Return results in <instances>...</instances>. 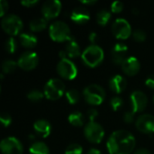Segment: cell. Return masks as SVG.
Here are the masks:
<instances>
[{
  "instance_id": "obj_1",
  "label": "cell",
  "mask_w": 154,
  "mask_h": 154,
  "mask_svg": "<svg viewBox=\"0 0 154 154\" xmlns=\"http://www.w3.org/2000/svg\"><path fill=\"white\" fill-rule=\"evenodd\" d=\"M134 147L135 139L134 135L125 130L114 132L106 143L109 154H130Z\"/></svg>"
},
{
  "instance_id": "obj_2",
  "label": "cell",
  "mask_w": 154,
  "mask_h": 154,
  "mask_svg": "<svg viewBox=\"0 0 154 154\" xmlns=\"http://www.w3.org/2000/svg\"><path fill=\"white\" fill-rule=\"evenodd\" d=\"M104 57L105 54L103 49L97 44L89 45L83 51L81 54L82 61L85 63V65L90 68H95L98 66L103 61Z\"/></svg>"
},
{
  "instance_id": "obj_3",
  "label": "cell",
  "mask_w": 154,
  "mask_h": 154,
  "mask_svg": "<svg viewBox=\"0 0 154 154\" xmlns=\"http://www.w3.org/2000/svg\"><path fill=\"white\" fill-rule=\"evenodd\" d=\"M83 97L86 102L89 105L99 106L106 98V91L101 86L97 84H91L84 88Z\"/></svg>"
},
{
  "instance_id": "obj_4",
  "label": "cell",
  "mask_w": 154,
  "mask_h": 154,
  "mask_svg": "<svg viewBox=\"0 0 154 154\" xmlns=\"http://www.w3.org/2000/svg\"><path fill=\"white\" fill-rule=\"evenodd\" d=\"M49 34L53 41L59 42H68L72 37L69 25L62 21L53 22L49 27Z\"/></svg>"
},
{
  "instance_id": "obj_5",
  "label": "cell",
  "mask_w": 154,
  "mask_h": 154,
  "mask_svg": "<svg viewBox=\"0 0 154 154\" xmlns=\"http://www.w3.org/2000/svg\"><path fill=\"white\" fill-rule=\"evenodd\" d=\"M65 92V84L58 79H51L45 84L44 96L50 100H57L60 98Z\"/></svg>"
},
{
  "instance_id": "obj_6",
  "label": "cell",
  "mask_w": 154,
  "mask_h": 154,
  "mask_svg": "<svg viewBox=\"0 0 154 154\" xmlns=\"http://www.w3.org/2000/svg\"><path fill=\"white\" fill-rule=\"evenodd\" d=\"M3 30L9 35L14 36L20 33L23 29V21L16 14H7L1 21Z\"/></svg>"
},
{
  "instance_id": "obj_7",
  "label": "cell",
  "mask_w": 154,
  "mask_h": 154,
  "mask_svg": "<svg viewBox=\"0 0 154 154\" xmlns=\"http://www.w3.org/2000/svg\"><path fill=\"white\" fill-rule=\"evenodd\" d=\"M84 135L88 142L92 143H99L105 136V131L104 128L95 121L89 122L84 128Z\"/></svg>"
},
{
  "instance_id": "obj_8",
  "label": "cell",
  "mask_w": 154,
  "mask_h": 154,
  "mask_svg": "<svg viewBox=\"0 0 154 154\" xmlns=\"http://www.w3.org/2000/svg\"><path fill=\"white\" fill-rule=\"evenodd\" d=\"M57 71L65 79H74L78 75V69L69 59L60 60L57 65Z\"/></svg>"
},
{
  "instance_id": "obj_9",
  "label": "cell",
  "mask_w": 154,
  "mask_h": 154,
  "mask_svg": "<svg viewBox=\"0 0 154 154\" xmlns=\"http://www.w3.org/2000/svg\"><path fill=\"white\" fill-rule=\"evenodd\" d=\"M112 32L117 39L125 40L131 35L132 28L127 20L124 18H117L112 24Z\"/></svg>"
},
{
  "instance_id": "obj_10",
  "label": "cell",
  "mask_w": 154,
  "mask_h": 154,
  "mask_svg": "<svg viewBox=\"0 0 154 154\" xmlns=\"http://www.w3.org/2000/svg\"><path fill=\"white\" fill-rule=\"evenodd\" d=\"M0 149L3 154H23V145L21 142L13 136L5 138L0 143Z\"/></svg>"
},
{
  "instance_id": "obj_11",
  "label": "cell",
  "mask_w": 154,
  "mask_h": 154,
  "mask_svg": "<svg viewBox=\"0 0 154 154\" xmlns=\"http://www.w3.org/2000/svg\"><path fill=\"white\" fill-rule=\"evenodd\" d=\"M38 61H39V58L36 52L32 51H26L20 55L17 60V65L22 69L31 70L37 66Z\"/></svg>"
},
{
  "instance_id": "obj_12",
  "label": "cell",
  "mask_w": 154,
  "mask_h": 154,
  "mask_svg": "<svg viewBox=\"0 0 154 154\" xmlns=\"http://www.w3.org/2000/svg\"><path fill=\"white\" fill-rule=\"evenodd\" d=\"M61 2L59 0H48L42 6V16L47 19H53L57 17L61 11Z\"/></svg>"
},
{
  "instance_id": "obj_13",
  "label": "cell",
  "mask_w": 154,
  "mask_h": 154,
  "mask_svg": "<svg viewBox=\"0 0 154 154\" xmlns=\"http://www.w3.org/2000/svg\"><path fill=\"white\" fill-rule=\"evenodd\" d=\"M132 111L135 114L143 111L148 104V98L146 95L140 90H135L131 94L130 97Z\"/></svg>"
},
{
  "instance_id": "obj_14",
  "label": "cell",
  "mask_w": 154,
  "mask_h": 154,
  "mask_svg": "<svg viewBox=\"0 0 154 154\" xmlns=\"http://www.w3.org/2000/svg\"><path fill=\"white\" fill-rule=\"evenodd\" d=\"M136 128L146 134H154V116L152 115H142L135 121Z\"/></svg>"
},
{
  "instance_id": "obj_15",
  "label": "cell",
  "mask_w": 154,
  "mask_h": 154,
  "mask_svg": "<svg viewBox=\"0 0 154 154\" xmlns=\"http://www.w3.org/2000/svg\"><path fill=\"white\" fill-rule=\"evenodd\" d=\"M127 51L128 47L125 43L117 42L112 49L111 57L112 60L116 64H123V62L127 59Z\"/></svg>"
},
{
  "instance_id": "obj_16",
  "label": "cell",
  "mask_w": 154,
  "mask_h": 154,
  "mask_svg": "<svg viewBox=\"0 0 154 154\" xmlns=\"http://www.w3.org/2000/svg\"><path fill=\"white\" fill-rule=\"evenodd\" d=\"M141 65L140 61L137 58L134 56L127 57V59L123 62L122 64V69L125 72V74L128 76H134L136 75L140 70Z\"/></svg>"
},
{
  "instance_id": "obj_17",
  "label": "cell",
  "mask_w": 154,
  "mask_h": 154,
  "mask_svg": "<svg viewBox=\"0 0 154 154\" xmlns=\"http://www.w3.org/2000/svg\"><path fill=\"white\" fill-rule=\"evenodd\" d=\"M70 18L74 23L83 24L89 21L90 14L87 8L83 6H77L72 10L70 14Z\"/></svg>"
},
{
  "instance_id": "obj_18",
  "label": "cell",
  "mask_w": 154,
  "mask_h": 154,
  "mask_svg": "<svg viewBox=\"0 0 154 154\" xmlns=\"http://www.w3.org/2000/svg\"><path fill=\"white\" fill-rule=\"evenodd\" d=\"M126 86H127L126 79L121 75H116L112 77L111 79L109 80L110 89L116 94L122 93L126 88Z\"/></svg>"
},
{
  "instance_id": "obj_19",
  "label": "cell",
  "mask_w": 154,
  "mask_h": 154,
  "mask_svg": "<svg viewBox=\"0 0 154 154\" xmlns=\"http://www.w3.org/2000/svg\"><path fill=\"white\" fill-rule=\"evenodd\" d=\"M33 129H34L35 133L37 134V135L46 138L51 134V126L48 121H46L44 119H40V120H37L36 122H34Z\"/></svg>"
},
{
  "instance_id": "obj_20",
  "label": "cell",
  "mask_w": 154,
  "mask_h": 154,
  "mask_svg": "<svg viewBox=\"0 0 154 154\" xmlns=\"http://www.w3.org/2000/svg\"><path fill=\"white\" fill-rule=\"evenodd\" d=\"M64 51L68 58H77L80 55V47L74 37H71V39L68 41Z\"/></svg>"
},
{
  "instance_id": "obj_21",
  "label": "cell",
  "mask_w": 154,
  "mask_h": 154,
  "mask_svg": "<svg viewBox=\"0 0 154 154\" xmlns=\"http://www.w3.org/2000/svg\"><path fill=\"white\" fill-rule=\"evenodd\" d=\"M19 41H20L21 45L27 49H32V48L35 47L37 44V42H38L37 38L33 34L27 33V32L21 33L19 36Z\"/></svg>"
},
{
  "instance_id": "obj_22",
  "label": "cell",
  "mask_w": 154,
  "mask_h": 154,
  "mask_svg": "<svg viewBox=\"0 0 154 154\" xmlns=\"http://www.w3.org/2000/svg\"><path fill=\"white\" fill-rule=\"evenodd\" d=\"M47 25H48V20L45 19L44 17L35 18L32 20L29 23V27L32 32H41L46 29Z\"/></svg>"
},
{
  "instance_id": "obj_23",
  "label": "cell",
  "mask_w": 154,
  "mask_h": 154,
  "mask_svg": "<svg viewBox=\"0 0 154 154\" xmlns=\"http://www.w3.org/2000/svg\"><path fill=\"white\" fill-rule=\"evenodd\" d=\"M30 154H50V151L48 146L42 142H36L33 143L30 149H29Z\"/></svg>"
},
{
  "instance_id": "obj_24",
  "label": "cell",
  "mask_w": 154,
  "mask_h": 154,
  "mask_svg": "<svg viewBox=\"0 0 154 154\" xmlns=\"http://www.w3.org/2000/svg\"><path fill=\"white\" fill-rule=\"evenodd\" d=\"M68 121L73 126L79 127V126H82L84 125V116H83V115L80 112L76 111V112L71 113L69 116Z\"/></svg>"
},
{
  "instance_id": "obj_25",
  "label": "cell",
  "mask_w": 154,
  "mask_h": 154,
  "mask_svg": "<svg viewBox=\"0 0 154 154\" xmlns=\"http://www.w3.org/2000/svg\"><path fill=\"white\" fill-rule=\"evenodd\" d=\"M111 18V14L108 10H106V9H102L100 10L97 14V22L99 25L101 26H105L107 24V23L109 22Z\"/></svg>"
},
{
  "instance_id": "obj_26",
  "label": "cell",
  "mask_w": 154,
  "mask_h": 154,
  "mask_svg": "<svg viewBox=\"0 0 154 154\" xmlns=\"http://www.w3.org/2000/svg\"><path fill=\"white\" fill-rule=\"evenodd\" d=\"M66 98L70 105L77 104L80 99V94L77 89H69L66 92Z\"/></svg>"
},
{
  "instance_id": "obj_27",
  "label": "cell",
  "mask_w": 154,
  "mask_h": 154,
  "mask_svg": "<svg viewBox=\"0 0 154 154\" xmlns=\"http://www.w3.org/2000/svg\"><path fill=\"white\" fill-rule=\"evenodd\" d=\"M17 62H15L14 60H5L3 63H2V70H3V73H6V74H9V73H12L15 70L16 67H17Z\"/></svg>"
},
{
  "instance_id": "obj_28",
  "label": "cell",
  "mask_w": 154,
  "mask_h": 154,
  "mask_svg": "<svg viewBox=\"0 0 154 154\" xmlns=\"http://www.w3.org/2000/svg\"><path fill=\"white\" fill-rule=\"evenodd\" d=\"M16 47H17L16 41L13 37H9L5 42V50L6 51V52L10 54L14 53V51H16Z\"/></svg>"
},
{
  "instance_id": "obj_29",
  "label": "cell",
  "mask_w": 154,
  "mask_h": 154,
  "mask_svg": "<svg viewBox=\"0 0 154 154\" xmlns=\"http://www.w3.org/2000/svg\"><path fill=\"white\" fill-rule=\"evenodd\" d=\"M43 96H44V93H42V91L33 89L27 94V98L31 100L32 102H38L42 99Z\"/></svg>"
},
{
  "instance_id": "obj_30",
  "label": "cell",
  "mask_w": 154,
  "mask_h": 154,
  "mask_svg": "<svg viewBox=\"0 0 154 154\" xmlns=\"http://www.w3.org/2000/svg\"><path fill=\"white\" fill-rule=\"evenodd\" d=\"M82 152L83 148L78 143H71L65 150V154H82Z\"/></svg>"
},
{
  "instance_id": "obj_31",
  "label": "cell",
  "mask_w": 154,
  "mask_h": 154,
  "mask_svg": "<svg viewBox=\"0 0 154 154\" xmlns=\"http://www.w3.org/2000/svg\"><path fill=\"white\" fill-rule=\"evenodd\" d=\"M123 104H124L123 103V99L120 97H114L110 100V106H111V107H112V109L114 111L119 110L122 107Z\"/></svg>"
},
{
  "instance_id": "obj_32",
  "label": "cell",
  "mask_w": 154,
  "mask_h": 154,
  "mask_svg": "<svg viewBox=\"0 0 154 154\" xmlns=\"http://www.w3.org/2000/svg\"><path fill=\"white\" fill-rule=\"evenodd\" d=\"M133 37L136 42H142L143 41H145L146 39V33L144 31L141 30V29H136L134 32H133Z\"/></svg>"
},
{
  "instance_id": "obj_33",
  "label": "cell",
  "mask_w": 154,
  "mask_h": 154,
  "mask_svg": "<svg viewBox=\"0 0 154 154\" xmlns=\"http://www.w3.org/2000/svg\"><path fill=\"white\" fill-rule=\"evenodd\" d=\"M0 122H1V124H2V125L4 127H7L12 123V117L7 113H2L0 115Z\"/></svg>"
},
{
  "instance_id": "obj_34",
  "label": "cell",
  "mask_w": 154,
  "mask_h": 154,
  "mask_svg": "<svg viewBox=\"0 0 154 154\" xmlns=\"http://www.w3.org/2000/svg\"><path fill=\"white\" fill-rule=\"evenodd\" d=\"M124 9V4L121 1H115L111 5V10L113 13L118 14L121 13Z\"/></svg>"
},
{
  "instance_id": "obj_35",
  "label": "cell",
  "mask_w": 154,
  "mask_h": 154,
  "mask_svg": "<svg viewBox=\"0 0 154 154\" xmlns=\"http://www.w3.org/2000/svg\"><path fill=\"white\" fill-rule=\"evenodd\" d=\"M124 121L126 124H131L134 121V113L133 111L125 112L124 115Z\"/></svg>"
},
{
  "instance_id": "obj_36",
  "label": "cell",
  "mask_w": 154,
  "mask_h": 154,
  "mask_svg": "<svg viewBox=\"0 0 154 154\" xmlns=\"http://www.w3.org/2000/svg\"><path fill=\"white\" fill-rule=\"evenodd\" d=\"M87 115H88V119L90 120V122H94V120L98 116V111L96 109V108H90L88 110L87 112Z\"/></svg>"
},
{
  "instance_id": "obj_37",
  "label": "cell",
  "mask_w": 154,
  "mask_h": 154,
  "mask_svg": "<svg viewBox=\"0 0 154 154\" xmlns=\"http://www.w3.org/2000/svg\"><path fill=\"white\" fill-rule=\"evenodd\" d=\"M8 9V3L5 0H1L0 1V15L5 16V12Z\"/></svg>"
},
{
  "instance_id": "obj_38",
  "label": "cell",
  "mask_w": 154,
  "mask_h": 154,
  "mask_svg": "<svg viewBox=\"0 0 154 154\" xmlns=\"http://www.w3.org/2000/svg\"><path fill=\"white\" fill-rule=\"evenodd\" d=\"M145 85H146L148 88H152V89H154V74L149 76V77L147 78V79H146V81H145Z\"/></svg>"
},
{
  "instance_id": "obj_39",
  "label": "cell",
  "mask_w": 154,
  "mask_h": 154,
  "mask_svg": "<svg viewBox=\"0 0 154 154\" xmlns=\"http://www.w3.org/2000/svg\"><path fill=\"white\" fill-rule=\"evenodd\" d=\"M37 3H38V0H23L21 2V4L24 5L25 7H32Z\"/></svg>"
},
{
  "instance_id": "obj_40",
  "label": "cell",
  "mask_w": 154,
  "mask_h": 154,
  "mask_svg": "<svg viewBox=\"0 0 154 154\" xmlns=\"http://www.w3.org/2000/svg\"><path fill=\"white\" fill-rule=\"evenodd\" d=\"M97 39H98V35L97 32H92L89 33V36H88V40L89 42L92 43V44H96V42H97Z\"/></svg>"
},
{
  "instance_id": "obj_41",
  "label": "cell",
  "mask_w": 154,
  "mask_h": 154,
  "mask_svg": "<svg viewBox=\"0 0 154 154\" xmlns=\"http://www.w3.org/2000/svg\"><path fill=\"white\" fill-rule=\"evenodd\" d=\"M134 154H152L147 149H143V148H141V149H138Z\"/></svg>"
},
{
  "instance_id": "obj_42",
  "label": "cell",
  "mask_w": 154,
  "mask_h": 154,
  "mask_svg": "<svg viewBox=\"0 0 154 154\" xmlns=\"http://www.w3.org/2000/svg\"><path fill=\"white\" fill-rule=\"evenodd\" d=\"M87 154H101V152H100L99 150L95 149V148H92V149H90V150L88 152V153Z\"/></svg>"
},
{
  "instance_id": "obj_43",
  "label": "cell",
  "mask_w": 154,
  "mask_h": 154,
  "mask_svg": "<svg viewBox=\"0 0 154 154\" xmlns=\"http://www.w3.org/2000/svg\"><path fill=\"white\" fill-rule=\"evenodd\" d=\"M81 3L88 5H94L97 3V1L96 0H87V1H81Z\"/></svg>"
},
{
  "instance_id": "obj_44",
  "label": "cell",
  "mask_w": 154,
  "mask_h": 154,
  "mask_svg": "<svg viewBox=\"0 0 154 154\" xmlns=\"http://www.w3.org/2000/svg\"><path fill=\"white\" fill-rule=\"evenodd\" d=\"M28 139H29V140H34V139H35V136H34L33 134H30V135L28 136Z\"/></svg>"
},
{
  "instance_id": "obj_45",
  "label": "cell",
  "mask_w": 154,
  "mask_h": 154,
  "mask_svg": "<svg viewBox=\"0 0 154 154\" xmlns=\"http://www.w3.org/2000/svg\"><path fill=\"white\" fill-rule=\"evenodd\" d=\"M133 13H134V14H139V10H138V9H136V8H134Z\"/></svg>"
},
{
  "instance_id": "obj_46",
  "label": "cell",
  "mask_w": 154,
  "mask_h": 154,
  "mask_svg": "<svg viewBox=\"0 0 154 154\" xmlns=\"http://www.w3.org/2000/svg\"><path fill=\"white\" fill-rule=\"evenodd\" d=\"M153 101H154V97H153Z\"/></svg>"
}]
</instances>
